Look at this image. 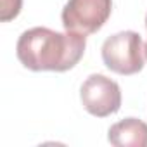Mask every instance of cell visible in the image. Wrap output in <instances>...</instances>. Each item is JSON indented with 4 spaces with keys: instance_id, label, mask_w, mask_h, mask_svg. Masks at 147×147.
<instances>
[{
    "instance_id": "6",
    "label": "cell",
    "mask_w": 147,
    "mask_h": 147,
    "mask_svg": "<svg viewBox=\"0 0 147 147\" xmlns=\"http://www.w3.org/2000/svg\"><path fill=\"white\" fill-rule=\"evenodd\" d=\"M23 7V0H2V9H0V19L4 23L18 18Z\"/></svg>"
},
{
    "instance_id": "8",
    "label": "cell",
    "mask_w": 147,
    "mask_h": 147,
    "mask_svg": "<svg viewBox=\"0 0 147 147\" xmlns=\"http://www.w3.org/2000/svg\"><path fill=\"white\" fill-rule=\"evenodd\" d=\"M145 28H147V16H145Z\"/></svg>"
},
{
    "instance_id": "7",
    "label": "cell",
    "mask_w": 147,
    "mask_h": 147,
    "mask_svg": "<svg viewBox=\"0 0 147 147\" xmlns=\"http://www.w3.org/2000/svg\"><path fill=\"white\" fill-rule=\"evenodd\" d=\"M144 50H145V57H147V43L144 45Z\"/></svg>"
},
{
    "instance_id": "2",
    "label": "cell",
    "mask_w": 147,
    "mask_h": 147,
    "mask_svg": "<svg viewBox=\"0 0 147 147\" xmlns=\"http://www.w3.org/2000/svg\"><path fill=\"white\" fill-rule=\"evenodd\" d=\"M102 61L107 69L123 76L142 71L145 64L142 36L131 30L111 35L102 43Z\"/></svg>"
},
{
    "instance_id": "1",
    "label": "cell",
    "mask_w": 147,
    "mask_h": 147,
    "mask_svg": "<svg viewBox=\"0 0 147 147\" xmlns=\"http://www.w3.org/2000/svg\"><path fill=\"white\" fill-rule=\"evenodd\" d=\"M87 36L67 31L59 33L36 26L21 33L16 54L19 62L31 71H67L73 69L85 54Z\"/></svg>"
},
{
    "instance_id": "5",
    "label": "cell",
    "mask_w": 147,
    "mask_h": 147,
    "mask_svg": "<svg viewBox=\"0 0 147 147\" xmlns=\"http://www.w3.org/2000/svg\"><path fill=\"white\" fill-rule=\"evenodd\" d=\"M107 140L116 147H147V123L125 118L109 128Z\"/></svg>"
},
{
    "instance_id": "4",
    "label": "cell",
    "mask_w": 147,
    "mask_h": 147,
    "mask_svg": "<svg viewBox=\"0 0 147 147\" xmlns=\"http://www.w3.org/2000/svg\"><path fill=\"white\" fill-rule=\"evenodd\" d=\"M80 99L87 113L106 118L119 111L121 88L114 80L104 75H90L80 88Z\"/></svg>"
},
{
    "instance_id": "3",
    "label": "cell",
    "mask_w": 147,
    "mask_h": 147,
    "mask_svg": "<svg viewBox=\"0 0 147 147\" xmlns=\"http://www.w3.org/2000/svg\"><path fill=\"white\" fill-rule=\"evenodd\" d=\"M113 0H67L61 19L67 31L80 35L97 33L109 19Z\"/></svg>"
}]
</instances>
